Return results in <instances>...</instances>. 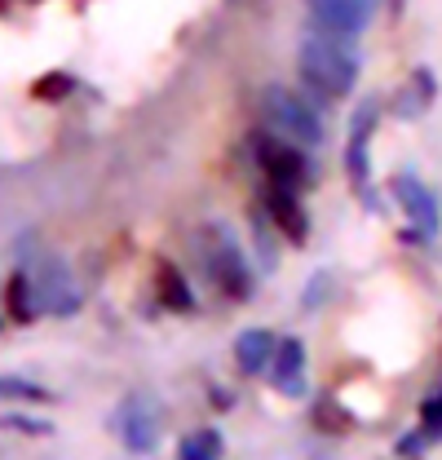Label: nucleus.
Instances as JSON below:
<instances>
[{"label": "nucleus", "mask_w": 442, "mask_h": 460, "mask_svg": "<svg viewBox=\"0 0 442 460\" xmlns=\"http://www.w3.org/2000/svg\"><path fill=\"white\" fill-rule=\"evenodd\" d=\"M252 226H257V248H261V266H266V270H275V266H278V239L270 234V230H275V222H270V213L261 208Z\"/></svg>", "instance_id": "nucleus-18"}, {"label": "nucleus", "mask_w": 442, "mask_h": 460, "mask_svg": "<svg viewBox=\"0 0 442 460\" xmlns=\"http://www.w3.org/2000/svg\"><path fill=\"white\" fill-rule=\"evenodd\" d=\"M27 270H31V279H36V292H40V305H45V314H57V319H71L75 310H80V284L71 279V270L57 261L54 252H40L36 248V257L27 261Z\"/></svg>", "instance_id": "nucleus-6"}, {"label": "nucleus", "mask_w": 442, "mask_h": 460, "mask_svg": "<svg viewBox=\"0 0 442 460\" xmlns=\"http://www.w3.org/2000/svg\"><path fill=\"white\" fill-rule=\"evenodd\" d=\"M275 332L270 328H243L239 341H234V363H239V376H261L275 358Z\"/></svg>", "instance_id": "nucleus-12"}, {"label": "nucleus", "mask_w": 442, "mask_h": 460, "mask_svg": "<svg viewBox=\"0 0 442 460\" xmlns=\"http://www.w3.org/2000/svg\"><path fill=\"white\" fill-rule=\"evenodd\" d=\"M314 425H323V429H349L354 420H349V411H340V416H336V402L323 399L319 407H314Z\"/></svg>", "instance_id": "nucleus-21"}, {"label": "nucleus", "mask_w": 442, "mask_h": 460, "mask_svg": "<svg viewBox=\"0 0 442 460\" xmlns=\"http://www.w3.org/2000/svg\"><path fill=\"white\" fill-rule=\"evenodd\" d=\"M248 146H252L257 169L266 172V181L292 186V190H301L310 181V160L301 155V142H287V137H278L270 128H257Z\"/></svg>", "instance_id": "nucleus-4"}, {"label": "nucleus", "mask_w": 442, "mask_h": 460, "mask_svg": "<svg viewBox=\"0 0 442 460\" xmlns=\"http://www.w3.org/2000/svg\"><path fill=\"white\" fill-rule=\"evenodd\" d=\"M0 402H54V390L27 376H0Z\"/></svg>", "instance_id": "nucleus-17"}, {"label": "nucleus", "mask_w": 442, "mask_h": 460, "mask_svg": "<svg viewBox=\"0 0 442 460\" xmlns=\"http://www.w3.org/2000/svg\"><path fill=\"white\" fill-rule=\"evenodd\" d=\"M261 208L270 213V222L275 230L287 234V243H310V213H305V204H301V195L292 190V186H278V181H266V190H261Z\"/></svg>", "instance_id": "nucleus-8"}, {"label": "nucleus", "mask_w": 442, "mask_h": 460, "mask_svg": "<svg viewBox=\"0 0 442 460\" xmlns=\"http://www.w3.org/2000/svg\"><path fill=\"white\" fill-rule=\"evenodd\" d=\"M429 443H434V438H429L425 429H407V434L398 438V456H420Z\"/></svg>", "instance_id": "nucleus-23"}, {"label": "nucleus", "mask_w": 442, "mask_h": 460, "mask_svg": "<svg viewBox=\"0 0 442 460\" xmlns=\"http://www.w3.org/2000/svg\"><path fill=\"white\" fill-rule=\"evenodd\" d=\"M199 252H204V266H208V275H213V284H217L225 301H248L252 296L257 275H252V266H248V257H243V248L230 230L217 226V222L204 226L199 230Z\"/></svg>", "instance_id": "nucleus-2"}, {"label": "nucleus", "mask_w": 442, "mask_h": 460, "mask_svg": "<svg viewBox=\"0 0 442 460\" xmlns=\"http://www.w3.org/2000/svg\"><path fill=\"white\" fill-rule=\"evenodd\" d=\"M402 4H407V0H393V9H402Z\"/></svg>", "instance_id": "nucleus-24"}, {"label": "nucleus", "mask_w": 442, "mask_h": 460, "mask_svg": "<svg viewBox=\"0 0 442 460\" xmlns=\"http://www.w3.org/2000/svg\"><path fill=\"white\" fill-rule=\"evenodd\" d=\"M261 119L266 128L287 137V142H301V146H319L323 142V115L310 107V98L283 89V84H270L261 93Z\"/></svg>", "instance_id": "nucleus-3"}, {"label": "nucleus", "mask_w": 442, "mask_h": 460, "mask_svg": "<svg viewBox=\"0 0 442 460\" xmlns=\"http://www.w3.org/2000/svg\"><path fill=\"white\" fill-rule=\"evenodd\" d=\"M0 429H18V434H31V438H49L54 425L40 420V416H22V411H4L0 416Z\"/></svg>", "instance_id": "nucleus-19"}, {"label": "nucleus", "mask_w": 442, "mask_h": 460, "mask_svg": "<svg viewBox=\"0 0 442 460\" xmlns=\"http://www.w3.org/2000/svg\"><path fill=\"white\" fill-rule=\"evenodd\" d=\"M115 434L133 456H151L160 447V407L151 394H128L115 407Z\"/></svg>", "instance_id": "nucleus-7"}, {"label": "nucleus", "mask_w": 442, "mask_h": 460, "mask_svg": "<svg viewBox=\"0 0 442 460\" xmlns=\"http://www.w3.org/2000/svg\"><path fill=\"white\" fill-rule=\"evenodd\" d=\"M389 195H393V204L407 213V239H420V243H429L434 234L442 230V213H438V199L429 195V186L416 177L411 169L393 172V181H389Z\"/></svg>", "instance_id": "nucleus-5"}, {"label": "nucleus", "mask_w": 442, "mask_h": 460, "mask_svg": "<svg viewBox=\"0 0 442 460\" xmlns=\"http://www.w3.org/2000/svg\"><path fill=\"white\" fill-rule=\"evenodd\" d=\"M328 288H332V275H328V270H323V275H314V284H305V292H301V310H319Z\"/></svg>", "instance_id": "nucleus-22"}, {"label": "nucleus", "mask_w": 442, "mask_h": 460, "mask_svg": "<svg viewBox=\"0 0 442 460\" xmlns=\"http://www.w3.org/2000/svg\"><path fill=\"white\" fill-rule=\"evenodd\" d=\"M376 115L381 107L376 102H363L358 111H354V124H349V137H345V172H349V181H354V190H367V146H372V133H376Z\"/></svg>", "instance_id": "nucleus-10"}, {"label": "nucleus", "mask_w": 442, "mask_h": 460, "mask_svg": "<svg viewBox=\"0 0 442 460\" xmlns=\"http://www.w3.org/2000/svg\"><path fill=\"white\" fill-rule=\"evenodd\" d=\"M296 71L301 84L319 98V102H336L358 84V54L349 36H332V31H310L296 49Z\"/></svg>", "instance_id": "nucleus-1"}, {"label": "nucleus", "mask_w": 442, "mask_h": 460, "mask_svg": "<svg viewBox=\"0 0 442 460\" xmlns=\"http://www.w3.org/2000/svg\"><path fill=\"white\" fill-rule=\"evenodd\" d=\"M434 93H438V89H434V75H429V71L420 66V71L411 75V84L402 89V102H398V115H402V119L420 115L425 107H429V102H434Z\"/></svg>", "instance_id": "nucleus-16"}, {"label": "nucleus", "mask_w": 442, "mask_h": 460, "mask_svg": "<svg viewBox=\"0 0 442 460\" xmlns=\"http://www.w3.org/2000/svg\"><path fill=\"white\" fill-rule=\"evenodd\" d=\"M372 4L376 0H305L310 9V22L319 31H332V36H358L367 22H372Z\"/></svg>", "instance_id": "nucleus-9"}, {"label": "nucleus", "mask_w": 442, "mask_h": 460, "mask_svg": "<svg viewBox=\"0 0 442 460\" xmlns=\"http://www.w3.org/2000/svg\"><path fill=\"white\" fill-rule=\"evenodd\" d=\"M420 429H425L434 443L442 438V385H438V390H429V394H425V402H420Z\"/></svg>", "instance_id": "nucleus-20"}, {"label": "nucleus", "mask_w": 442, "mask_h": 460, "mask_svg": "<svg viewBox=\"0 0 442 460\" xmlns=\"http://www.w3.org/2000/svg\"><path fill=\"white\" fill-rule=\"evenodd\" d=\"M4 305H9V319H13V323H31V319L45 314L40 292H36V279H31L27 266H18V270L9 275V284H4Z\"/></svg>", "instance_id": "nucleus-13"}, {"label": "nucleus", "mask_w": 442, "mask_h": 460, "mask_svg": "<svg viewBox=\"0 0 442 460\" xmlns=\"http://www.w3.org/2000/svg\"><path fill=\"white\" fill-rule=\"evenodd\" d=\"M225 452V443H221V429H195V434H186L181 443H177V460H221Z\"/></svg>", "instance_id": "nucleus-15"}, {"label": "nucleus", "mask_w": 442, "mask_h": 460, "mask_svg": "<svg viewBox=\"0 0 442 460\" xmlns=\"http://www.w3.org/2000/svg\"><path fill=\"white\" fill-rule=\"evenodd\" d=\"M155 292H160V301H164L168 310H177V314H195V292H190V284H186V275L172 266V261H155Z\"/></svg>", "instance_id": "nucleus-14"}, {"label": "nucleus", "mask_w": 442, "mask_h": 460, "mask_svg": "<svg viewBox=\"0 0 442 460\" xmlns=\"http://www.w3.org/2000/svg\"><path fill=\"white\" fill-rule=\"evenodd\" d=\"M266 376L283 399L305 394V345H301V337H278V349L270 358V367H266Z\"/></svg>", "instance_id": "nucleus-11"}]
</instances>
